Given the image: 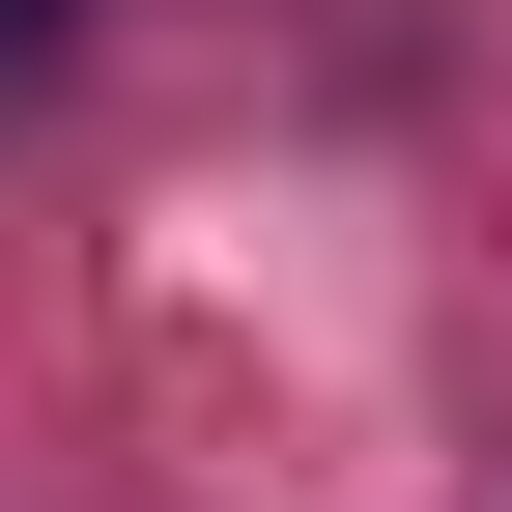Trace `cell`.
<instances>
[{"label": "cell", "instance_id": "1", "mask_svg": "<svg viewBox=\"0 0 512 512\" xmlns=\"http://www.w3.org/2000/svg\"><path fill=\"white\" fill-rule=\"evenodd\" d=\"M57 29H86V0H0V86H29V57H57Z\"/></svg>", "mask_w": 512, "mask_h": 512}]
</instances>
